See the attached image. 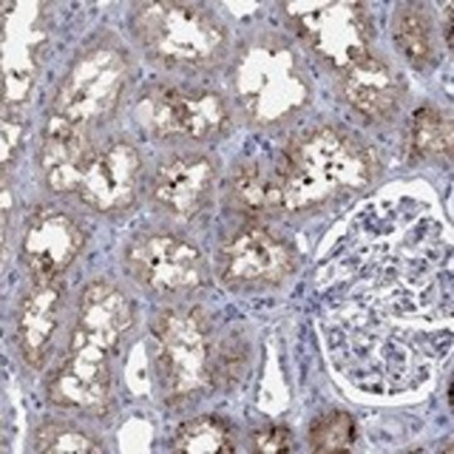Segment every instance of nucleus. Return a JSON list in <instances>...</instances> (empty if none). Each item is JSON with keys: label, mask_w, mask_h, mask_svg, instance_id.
<instances>
[{"label": "nucleus", "mask_w": 454, "mask_h": 454, "mask_svg": "<svg viewBox=\"0 0 454 454\" xmlns=\"http://www.w3.org/2000/svg\"><path fill=\"white\" fill-rule=\"evenodd\" d=\"M142 160L129 143L118 142L90 158L76 193L98 212L122 211L133 205Z\"/></svg>", "instance_id": "nucleus-10"}, {"label": "nucleus", "mask_w": 454, "mask_h": 454, "mask_svg": "<svg viewBox=\"0 0 454 454\" xmlns=\"http://www.w3.org/2000/svg\"><path fill=\"white\" fill-rule=\"evenodd\" d=\"M235 89L245 113L259 125L286 121L310 98L297 57L277 41L258 42L244 51L236 65Z\"/></svg>", "instance_id": "nucleus-3"}, {"label": "nucleus", "mask_w": 454, "mask_h": 454, "mask_svg": "<svg viewBox=\"0 0 454 454\" xmlns=\"http://www.w3.org/2000/svg\"><path fill=\"white\" fill-rule=\"evenodd\" d=\"M391 35L400 55L414 67H426L434 59V25L422 7L404 5L397 9L391 23Z\"/></svg>", "instance_id": "nucleus-18"}, {"label": "nucleus", "mask_w": 454, "mask_h": 454, "mask_svg": "<svg viewBox=\"0 0 454 454\" xmlns=\"http://www.w3.org/2000/svg\"><path fill=\"white\" fill-rule=\"evenodd\" d=\"M378 169V158L364 143L337 128H315L289 143L277 167L279 208L309 210L339 193L364 190Z\"/></svg>", "instance_id": "nucleus-1"}, {"label": "nucleus", "mask_w": 454, "mask_h": 454, "mask_svg": "<svg viewBox=\"0 0 454 454\" xmlns=\"http://www.w3.org/2000/svg\"><path fill=\"white\" fill-rule=\"evenodd\" d=\"M134 324L129 300L113 284L95 280L83 288L70 348L101 349L110 354Z\"/></svg>", "instance_id": "nucleus-12"}, {"label": "nucleus", "mask_w": 454, "mask_h": 454, "mask_svg": "<svg viewBox=\"0 0 454 454\" xmlns=\"http://www.w3.org/2000/svg\"><path fill=\"white\" fill-rule=\"evenodd\" d=\"M94 153L85 127L53 115L40 148L41 169L51 190L57 193L76 192L83 169Z\"/></svg>", "instance_id": "nucleus-14"}, {"label": "nucleus", "mask_w": 454, "mask_h": 454, "mask_svg": "<svg viewBox=\"0 0 454 454\" xmlns=\"http://www.w3.org/2000/svg\"><path fill=\"white\" fill-rule=\"evenodd\" d=\"M127 262L140 283L160 294H181L202 283L201 254L176 236L139 239L128 250Z\"/></svg>", "instance_id": "nucleus-8"}, {"label": "nucleus", "mask_w": 454, "mask_h": 454, "mask_svg": "<svg viewBox=\"0 0 454 454\" xmlns=\"http://www.w3.org/2000/svg\"><path fill=\"white\" fill-rule=\"evenodd\" d=\"M339 76L340 95L360 115L382 121L395 113L399 83L390 66L375 52L349 66Z\"/></svg>", "instance_id": "nucleus-16"}, {"label": "nucleus", "mask_w": 454, "mask_h": 454, "mask_svg": "<svg viewBox=\"0 0 454 454\" xmlns=\"http://www.w3.org/2000/svg\"><path fill=\"white\" fill-rule=\"evenodd\" d=\"M232 195L241 207L250 212L279 208L274 178L267 177L256 166L244 167L232 179Z\"/></svg>", "instance_id": "nucleus-22"}, {"label": "nucleus", "mask_w": 454, "mask_h": 454, "mask_svg": "<svg viewBox=\"0 0 454 454\" xmlns=\"http://www.w3.org/2000/svg\"><path fill=\"white\" fill-rule=\"evenodd\" d=\"M61 313V293L55 284H35L20 303L17 342L27 365L41 370L50 356Z\"/></svg>", "instance_id": "nucleus-17"}, {"label": "nucleus", "mask_w": 454, "mask_h": 454, "mask_svg": "<svg viewBox=\"0 0 454 454\" xmlns=\"http://www.w3.org/2000/svg\"><path fill=\"white\" fill-rule=\"evenodd\" d=\"M109 354L101 349L71 348L70 356L59 366L47 387L51 402L62 408L74 409L104 417L110 404L112 373Z\"/></svg>", "instance_id": "nucleus-11"}, {"label": "nucleus", "mask_w": 454, "mask_h": 454, "mask_svg": "<svg viewBox=\"0 0 454 454\" xmlns=\"http://www.w3.org/2000/svg\"><path fill=\"white\" fill-rule=\"evenodd\" d=\"M284 12L310 52L339 74L372 52V23L361 3L288 2Z\"/></svg>", "instance_id": "nucleus-4"}, {"label": "nucleus", "mask_w": 454, "mask_h": 454, "mask_svg": "<svg viewBox=\"0 0 454 454\" xmlns=\"http://www.w3.org/2000/svg\"><path fill=\"white\" fill-rule=\"evenodd\" d=\"M143 124L160 138L205 140L226 125L225 104L210 91H186L158 85L149 90L138 106Z\"/></svg>", "instance_id": "nucleus-7"}, {"label": "nucleus", "mask_w": 454, "mask_h": 454, "mask_svg": "<svg viewBox=\"0 0 454 454\" xmlns=\"http://www.w3.org/2000/svg\"><path fill=\"white\" fill-rule=\"evenodd\" d=\"M215 169L205 155H178L158 169L155 201L182 219H192L211 196Z\"/></svg>", "instance_id": "nucleus-15"}, {"label": "nucleus", "mask_w": 454, "mask_h": 454, "mask_svg": "<svg viewBox=\"0 0 454 454\" xmlns=\"http://www.w3.org/2000/svg\"><path fill=\"white\" fill-rule=\"evenodd\" d=\"M253 452L260 454H286L293 450L291 430L283 426H265L255 430L252 437Z\"/></svg>", "instance_id": "nucleus-24"}, {"label": "nucleus", "mask_w": 454, "mask_h": 454, "mask_svg": "<svg viewBox=\"0 0 454 454\" xmlns=\"http://www.w3.org/2000/svg\"><path fill=\"white\" fill-rule=\"evenodd\" d=\"M157 364L164 387L184 399L205 389L212 380L211 339L202 313L169 309L153 325Z\"/></svg>", "instance_id": "nucleus-6"}, {"label": "nucleus", "mask_w": 454, "mask_h": 454, "mask_svg": "<svg viewBox=\"0 0 454 454\" xmlns=\"http://www.w3.org/2000/svg\"><path fill=\"white\" fill-rule=\"evenodd\" d=\"M236 450L234 432L216 415H200L179 426L173 439V452L178 454H232Z\"/></svg>", "instance_id": "nucleus-19"}, {"label": "nucleus", "mask_w": 454, "mask_h": 454, "mask_svg": "<svg viewBox=\"0 0 454 454\" xmlns=\"http://www.w3.org/2000/svg\"><path fill=\"white\" fill-rule=\"evenodd\" d=\"M356 441V422L351 414L339 409L317 418L309 429V444L313 453H349Z\"/></svg>", "instance_id": "nucleus-21"}, {"label": "nucleus", "mask_w": 454, "mask_h": 454, "mask_svg": "<svg viewBox=\"0 0 454 454\" xmlns=\"http://www.w3.org/2000/svg\"><path fill=\"white\" fill-rule=\"evenodd\" d=\"M134 31L145 52L168 68L207 70L225 56L226 29L187 3H145L134 17Z\"/></svg>", "instance_id": "nucleus-2"}, {"label": "nucleus", "mask_w": 454, "mask_h": 454, "mask_svg": "<svg viewBox=\"0 0 454 454\" xmlns=\"http://www.w3.org/2000/svg\"><path fill=\"white\" fill-rule=\"evenodd\" d=\"M221 268L229 283L277 286L294 273L297 259L282 239L264 227L249 226L221 247Z\"/></svg>", "instance_id": "nucleus-9"}, {"label": "nucleus", "mask_w": 454, "mask_h": 454, "mask_svg": "<svg viewBox=\"0 0 454 454\" xmlns=\"http://www.w3.org/2000/svg\"><path fill=\"white\" fill-rule=\"evenodd\" d=\"M35 450L42 454H101L104 448L82 430L61 423H46L35 430Z\"/></svg>", "instance_id": "nucleus-23"}, {"label": "nucleus", "mask_w": 454, "mask_h": 454, "mask_svg": "<svg viewBox=\"0 0 454 454\" xmlns=\"http://www.w3.org/2000/svg\"><path fill=\"white\" fill-rule=\"evenodd\" d=\"M128 79L129 66L121 51L110 46L89 50L57 88L55 115L85 128L106 121L121 103Z\"/></svg>", "instance_id": "nucleus-5"}, {"label": "nucleus", "mask_w": 454, "mask_h": 454, "mask_svg": "<svg viewBox=\"0 0 454 454\" xmlns=\"http://www.w3.org/2000/svg\"><path fill=\"white\" fill-rule=\"evenodd\" d=\"M85 245V236L64 214H49L33 220L23 238L27 267L35 284H51L62 276Z\"/></svg>", "instance_id": "nucleus-13"}, {"label": "nucleus", "mask_w": 454, "mask_h": 454, "mask_svg": "<svg viewBox=\"0 0 454 454\" xmlns=\"http://www.w3.org/2000/svg\"><path fill=\"white\" fill-rule=\"evenodd\" d=\"M411 145L422 157H452V116L435 107H423L414 115Z\"/></svg>", "instance_id": "nucleus-20"}]
</instances>
